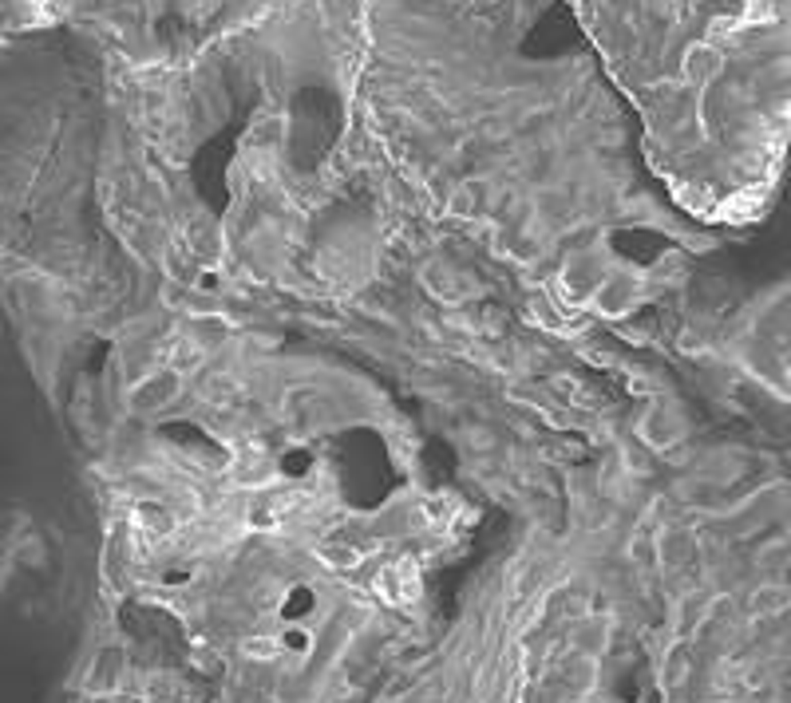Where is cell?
<instances>
[{
	"instance_id": "1",
	"label": "cell",
	"mask_w": 791,
	"mask_h": 703,
	"mask_svg": "<svg viewBox=\"0 0 791 703\" xmlns=\"http://www.w3.org/2000/svg\"><path fill=\"white\" fill-rule=\"evenodd\" d=\"M787 604H791V593L784 585H763V588H755V596H752L755 612H784Z\"/></svg>"
},
{
	"instance_id": "2",
	"label": "cell",
	"mask_w": 791,
	"mask_h": 703,
	"mask_svg": "<svg viewBox=\"0 0 791 703\" xmlns=\"http://www.w3.org/2000/svg\"><path fill=\"white\" fill-rule=\"evenodd\" d=\"M720 72V56L708 48V43H700V48L689 51V75L692 79H712Z\"/></svg>"
},
{
	"instance_id": "3",
	"label": "cell",
	"mask_w": 791,
	"mask_h": 703,
	"mask_svg": "<svg viewBox=\"0 0 791 703\" xmlns=\"http://www.w3.org/2000/svg\"><path fill=\"white\" fill-rule=\"evenodd\" d=\"M245 652L250 656H274V644H269V640H253V644H245Z\"/></svg>"
}]
</instances>
